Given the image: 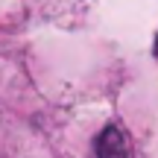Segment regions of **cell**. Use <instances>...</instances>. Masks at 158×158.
Returning a JSON list of instances; mask_svg holds the SVG:
<instances>
[{"label":"cell","mask_w":158,"mask_h":158,"mask_svg":"<svg viewBox=\"0 0 158 158\" xmlns=\"http://www.w3.org/2000/svg\"><path fill=\"white\" fill-rule=\"evenodd\" d=\"M155 56H158V41H155Z\"/></svg>","instance_id":"cell-2"},{"label":"cell","mask_w":158,"mask_h":158,"mask_svg":"<svg viewBox=\"0 0 158 158\" xmlns=\"http://www.w3.org/2000/svg\"><path fill=\"white\" fill-rule=\"evenodd\" d=\"M97 158H129V143L120 126L108 123L97 138Z\"/></svg>","instance_id":"cell-1"}]
</instances>
